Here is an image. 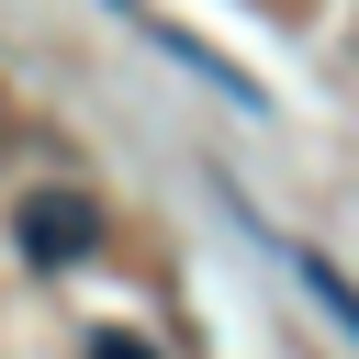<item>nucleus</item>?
I'll return each mask as SVG.
<instances>
[{
  "instance_id": "obj_2",
  "label": "nucleus",
  "mask_w": 359,
  "mask_h": 359,
  "mask_svg": "<svg viewBox=\"0 0 359 359\" xmlns=\"http://www.w3.org/2000/svg\"><path fill=\"white\" fill-rule=\"evenodd\" d=\"M258 247H269V258H280V269H292V280H303V292H314V303H325V314L359 337V280H348L325 247H303V236H258Z\"/></svg>"
},
{
  "instance_id": "obj_3",
  "label": "nucleus",
  "mask_w": 359,
  "mask_h": 359,
  "mask_svg": "<svg viewBox=\"0 0 359 359\" xmlns=\"http://www.w3.org/2000/svg\"><path fill=\"white\" fill-rule=\"evenodd\" d=\"M90 359H157L146 337H90Z\"/></svg>"
},
{
  "instance_id": "obj_1",
  "label": "nucleus",
  "mask_w": 359,
  "mask_h": 359,
  "mask_svg": "<svg viewBox=\"0 0 359 359\" xmlns=\"http://www.w3.org/2000/svg\"><path fill=\"white\" fill-rule=\"evenodd\" d=\"M11 236H22L45 269H67V258H90V247H101V213H90L79 191H22V202H11Z\"/></svg>"
}]
</instances>
